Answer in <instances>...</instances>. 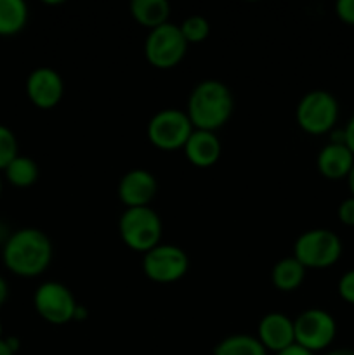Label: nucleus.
<instances>
[{
  "label": "nucleus",
  "instance_id": "nucleus-1",
  "mask_svg": "<svg viewBox=\"0 0 354 355\" xmlns=\"http://www.w3.org/2000/svg\"><path fill=\"white\" fill-rule=\"evenodd\" d=\"M54 255L51 238L37 227H23L10 232L2 246V263L10 274L24 279L42 276Z\"/></svg>",
  "mask_w": 354,
  "mask_h": 355
},
{
  "label": "nucleus",
  "instance_id": "nucleus-2",
  "mask_svg": "<svg viewBox=\"0 0 354 355\" xmlns=\"http://www.w3.org/2000/svg\"><path fill=\"white\" fill-rule=\"evenodd\" d=\"M235 111V97L224 82L215 78L201 80L187 97L186 114L196 130L217 132Z\"/></svg>",
  "mask_w": 354,
  "mask_h": 355
},
{
  "label": "nucleus",
  "instance_id": "nucleus-3",
  "mask_svg": "<svg viewBox=\"0 0 354 355\" xmlns=\"http://www.w3.org/2000/svg\"><path fill=\"white\" fill-rule=\"evenodd\" d=\"M118 232L127 248L144 255L160 245L163 224L160 215L153 208H125L118 220Z\"/></svg>",
  "mask_w": 354,
  "mask_h": 355
},
{
  "label": "nucleus",
  "instance_id": "nucleus-4",
  "mask_svg": "<svg viewBox=\"0 0 354 355\" xmlns=\"http://www.w3.org/2000/svg\"><path fill=\"white\" fill-rule=\"evenodd\" d=\"M344 252L339 236L330 229H309L294 245V257L307 269H328L335 266Z\"/></svg>",
  "mask_w": 354,
  "mask_h": 355
},
{
  "label": "nucleus",
  "instance_id": "nucleus-5",
  "mask_svg": "<svg viewBox=\"0 0 354 355\" xmlns=\"http://www.w3.org/2000/svg\"><path fill=\"white\" fill-rule=\"evenodd\" d=\"M295 120L305 134H330L339 121V101L328 90H311L298 101Z\"/></svg>",
  "mask_w": 354,
  "mask_h": 355
},
{
  "label": "nucleus",
  "instance_id": "nucleus-6",
  "mask_svg": "<svg viewBox=\"0 0 354 355\" xmlns=\"http://www.w3.org/2000/svg\"><path fill=\"white\" fill-rule=\"evenodd\" d=\"M187 42L179 24L165 23L148 31L144 40V58L158 69H170L179 64L187 52Z\"/></svg>",
  "mask_w": 354,
  "mask_h": 355
},
{
  "label": "nucleus",
  "instance_id": "nucleus-7",
  "mask_svg": "<svg viewBox=\"0 0 354 355\" xmlns=\"http://www.w3.org/2000/svg\"><path fill=\"white\" fill-rule=\"evenodd\" d=\"M193 130L186 111L176 107H167L153 114L146 128L149 142L162 151L183 149Z\"/></svg>",
  "mask_w": 354,
  "mask_h": 355
},
{
  "label": "nucleus",
  "instance_id": "nucleus-8",
  "mask_svg": "<svg viewBox=\"0 0 354 355\" xmlns=\"http://www.w3.org/2000/svg\"><path fill=\"white\" fill-rule=\"evenodd\" d=\"M33 307L45 322L62 326L75 321L78 304L75 300V295L66 284L58 283V281H45L38 284L35 290Z\"/></svg>",
  "mask_w": 354,
  "mask_h": 355
},
{
  "label": "nucleus",
  "instance_id": "nucleus-9",
  "mask_svg": "<svg viewBox=\"0 0 354 355\" xmlns=\"http://www.w3.org/2000/svg\"><path fill=\"white\" fill-rule=\"evenodd\" d=\"M295 343L309 352H323L337 336V321L323 309H307L294 319Z\"/></svg>",
  "mask_w": 354,
  "mask_h": 355
},
{
  "label": "nucleus",
  "instance_id": "nucleus-10",
  "mask_svg": "<svg viewBox=\"0 0 354 355\" xmlns=\"http://www.w3.org/2000/svg\"><path fill=\"white\" fill-rule=\"evenodd\" d=\"M187 270H189V257L176 245L160 243L142 257V272L153 283H177L186 276Z\"/></svg>",
  "mask_w": 354,
  "mask_h": 355
},
{
  "label": "nucleus",
  "instance_id": "nucleus-11",
  "mask_svg": "<svg viewBox=\"0 0 354 355\" xmlns=\"http://www.w3.org/2000/svg\"><path fill=\"white\" fill-rule=\"evenodd\" d=\"M26 96L31 104L40 110H51L61 103L65 96L62 76L49 66L35 68L26 78Z\"/></svg>",
  "mask_w": 354,
  "mask_h": 355
},
{
  "label": "nucleus",
  "instance_id": "nucleus-12",
  "mask_svg": "<svg viewBox=\"0 0 354 355\" xmlns=\"http://www.w3.org/2000/svg\"><path fill=\"white\" fill-rule=\"evenodd\" d=\"M158 193V182L149 170L134 168L124 173L118 182V200L127 208L149 207Z\"/></svg>",
  "mask_w": 354,
  "mask_h": 355
},
{
  "label": "nucleus",
  "instance_id": "nucleus-13",
  "mask_svg": "<svg viewBox=\"0 0 354 355\" xmlns=\"http://www.w3.org/2000/svg\"><path fill=\"white\" fill-rule=\"evenodd\" d=\"M257 338L267 352L274 354L295 345L294 319L281 314V312H269L259 321Z\"/></svg>",
  "mask_w": 354,
  "mask_h": 355
},
{
  "label": "nucleus",
  "instance_id": "nucleus-14",
  "mask_svg": "<svg viewBox=\"0 0 354 355\" xmlns=\"http://www.w3.org/2000/svg\"><path fill=\"white\" fill-rule=\"evenodd\" d=\"M184 156L191 165L198 166V168H210L219 162L222 153V146L215 132L207 130H196L194 128L193 134L184 144Z\"/></svg>",
  "mask_w": 354,
  "mask_h": 355
},
{
  "label": "nucleus",
  "instance_id": "nucleus-15",
  "mask_svg": "<svg viewBox=\"0 0 354 355\" xmlns=\"http://www.w3.org/2000/svg\"><path fill=\"white\" fill-rule=\"evenodd\" d=\"M354 166V155L346 144L328 142L323 146L316 158V168L325 179L342 180L347 179Z\"/></svg>",
  "mask_w": 354,
  "mask_h": 355
},
{
  "label": "nucleus",
  "instance_id": "nucleus-16",
  "mask_svg": "<svg viewBox=\"0 0 354 355\" xmlns=\"http://www.w3.org/2000/svg\"><path fill=\"white\" fill-rule=\"evenodd\" d=\"M128 9L130 16L149 30L169 23L170 3L167 0H132Z\"/></svg>",
  "mask_w": 354,
  "mask_h": 355
},
{
  "label": "nucleus",
  "instance_id": "nucleus-17",
  "mask_svg": "<svg viewBox=\"0 0 354 355\" xmlns=\"http://www.w3.org/2000/svg\"><path fill=\"white\" fill-rule=\"evenodd\" d=\"M305 279V267L295 257H285L274 263L271 270V281L274 288L280 291L290 293L295 291Z\"/></svg>",
  "mask_w": 354,
  "mask_h": 355
},
{
  "label": "nucleus",
  "instance_id": "nucleus-18",
  "mask_svg": "<svg viewBox=\"0 0 354 355\" xmlns=\"http://www.w3.org/2000/svg\"><path fill=\"white\" fill-rule=\"evenodd\" d=\"M28 6L23 0H0V37L21 33L28 23Z\"/></svg>",
  "mask_w": 354,
  "mask_h": 355
},
{
  "label": "nucleus",
  "instance_id": "nucleus-19",
  "mask_svg": "<svg viewBox=\"0 0 354 355\" xmlns=\"http://www.w3.org/2000/svg\"><path fill=\"white\" fill-rule=\"evenodd\" d=\"M3 175L6 180L14 187H19V189H26L31 187L33 184H37L38 177H40V168H38V163L35 162L30 156L17 155L9 165L3 170Z\"/></svg>",
  "mask_w": 354,
  "mask_h": 355
},
{
  "label": "nucleus",
  "instance_id": "nucleus-20",
  "mask_svg": "<svg viewBox=\"0 0 354 355\" xmlns=\"http://www.w3.org/2000/svg\"><path fill=\"white\" fill-rule=\"evenodd\" d=\"M214 355H267V350L264 349L257 336L236 333L221 340L215 345Z\"/></svg>",
  "mask_w": 354,
  "mask_h": 355
},
{
  "label": "nucleus",
  "instance_id": "nucleus-21",
  "mask_svg": "<svg viewBox=\"0 0 354 355\" xmlns=\"http://www.w3.org/2000/svg\"><path fill=\"white\" fill-rule=\"evenodd\" d=\"M179 28L187 44H201L210 35V24H208V21L203 16H198V14L186 17L179 24Z\"/></svg>",
  "mask_w": 354,
  "mask_h": 355
},
{
  "label": "nucleus",
  "instance_id": "nucleus-22",
  "mask_svg": "<svg viewBox=\"0 0 354 355\" xmlns=\"http://www.w3.org/2000/svg\"><path fill=\"white\" fill-rule=\"evenodd\" d=\"M19 155V144L9 127L0 123V172L6 170V166Z\"/></svg>",
  "mask_w": 354,
  "mask_h": 355
},
{
  "label": "nucleus",
  "instance_id": "nucleus-23",
  "mask_svg": "<svg viewBox=\"0 0 354 355\" xmlns=\"http://www.w3.org/2000/svg\"><path fill=\"white\" fill-rule=\"evenodd\" d=\"M337 293L344 302L354 305V269L347 270L340 276L339 283H337Z\"/></svg>",
  "mask_w": 354,
  "mask_h": 355
},
{
  "label": "nucleus",
  "instance_id": "nucleus-24",
  "mask_svg": "<svg viewBox=\"0 0 354 355\" xmlns=\"http://www.w3.org/2000/svg\"><path fill=\"white\" fill-rule=\"evenodd\" d=\"M337 217L347 227H354V198L349 196L337 208Z\"/></svg>",
  "mask_w": 354,
  "mask_h": 355
},
{
  "label": "nucleus",
  "instance_id": "nucleus-25",
  "mask_svg": "<svg viewBox=\"0 0 354 355\" xmlns=\"http://www.w3.org/2000/svg\"><path fill=\"white\" fill-rule=\"evenodd\" d=\"M335 14L342 23L354 26V0H339L335 3Z\"/></svg>",
  "mask_w": 354,
  "mask_h": 355
},
{
  "label": "nucleus",
  "instance_id": "nucleus-26",
  "mask_svg": "<svg viewBox=\"0 0 354 355\" xmlns=\"http://www.w3.org/2000/svg\"><path fill=\"white\" fill-rule=\"evenodd\" d=\"M344 137H346V146L354 155V114L349 118L346 127H344Z\"/></svg>",
  "mask_w": 354,
  "mask_h": 355
},
{
  "label": "nucleus",
  "instance_id": "nucleus-27",
  "mask_svg": "<svg viewBox=\"0 0 354 355\" xmlns=\"http://www.w3.org/2000/svg\"><path fill=\"white\" fill-rule=\"evenodd\" d=\"M274 355H316V354L309 352V350L302 349L301 345H297V343H295V345L288 347V349L281 350V352H278V354H274Z\"/></svg>",
  "mask_w": 354,
  "mask_h": 355
},
{
  "label": "nucleus",
  "instance_id": "nucleus-28",
  "mask_svg": "<svg viewBox=\"0 0 354 355\" xmlns=\"http://www.w3.org/2000/svg\"><path fill=\"white\" fill-rule=\"evenodd\" d=\"M7 298H9V284H7L6 277L0 274V307L6 304Z\"/></svg>",
  "mask_w": 354,
  "mask_h": 355
},
{
  "label": "nucleus",
  "instance_id": "nucleus-29",
  "mask_svg": "<svg viewBox=\"0 0 354 355\" xmlns=\"http://www.w3.org/2000/svg\"><path fill=\"white\" fill-rule=\"evenodd\" d=\"M3 340H6L7 347H9L14 354H17V350H19V347H21L19 338H16V336H7V338H3Z\"/></svg>",
  "mask_w": 354,
  "mask_h": 355
},
{
  "label": "nucleus",
  "instance_id": "nucleus-30",
  "mask_svg": "<svg viewBox=\"0 0 354 355\" xmlns=\"http://www.w3.org/2000/svg\"><path fill=\"white\" fill-rule=\"evenodd\" d=\"M85 319H87V309L78 304V307H76V312H75V321H85Z\"/></svg>",
  "mask_w": 354,
  "mask_h": 355
},
{
  "label": "nucleus",
  "instance_id": "nucleus-31",
  "mask_svg": "<svg viewBox=\"0 0 354 355\" xmlns=\"http://www.w3.org/2000/svg\"><path fill=\"white\" fill-rule=\"evenodd\" d=\"M325 355H354L353 349H333L330 352H326Z\"/></svg>",
  "mask_w": 354,
  "mask_h": 355
},
{
  "label": "nucleus",
  "instance_id": "nucleus-32",
  "mask_svg": "<svg viewBox=\"0 0 354 355\" xmlns=\"http://www.w3.org/2000/svg\"><path fill=\"white\" fill-rule=\"evenodd\" d=\"M0 355H16L12 352V350L9 349V347H7V343H6V340H0Z\"/></svg>",
  "mask_w": 354,
  "mask_h": 355
},
{
  "label": "nucleus",
  "instance_id": "nucleus-33",
  "mask_svg": "<svg viewBox=\"0 0 354 355\" xmlns=\"http://www.w3.org/2000/svg\"><path fill=\"white\" fill-rule=\"evenodd\" d=\"M347 186H349L351 196L354 198V166H353V170H351L349 175H347Z\"/></svg>",
  "mask_w": 354,
  "mask_h": 355
},
{
  "label": "nucleus",
  "instance_id": "nucleus-34",
  "mask_svg": "<svg viewBox=\"0 0 354 355\" xmlns=\"http://www.w3.org/2000/svg\"><path fill=\"white\" fill-rule=\"evenodd\" d=\"M9 232H6V227H2V225H0V243H2V246H3V243L7 241V238H9Z\"/></svg>",
  "mask_w": 354,
  "mask_h": 355
},
{
  "label": "nucleus",
  "instance_id": "nucleus-35",
  "mask_svg": "<svg viewBox=\"0 0 354 355\" xmlns=\"http://www.w3.org/2000/svg\"><path fill=\"white\" fill-rule=\"evenodd\" d=\"M2 333H3V326H2V322H0V340L3 338V336H2Z\"/></svg>",
  "mask_w": 354,
  "mask_h": 355
},
{
  "label": "nucleus",
  "instance_id": "nucleus-36",
  "mask_svg": "<svg viewBox=\"0 0 354 355\" xmlns=\"http://www.w3.org/2000/svg\"><path fill=\"white\" fill-rule=\"evenodd\" d=\"M2 186H3V184H2V177H0V194H2Z\"/></svg>",
  "mask_w": 354,
  "mask_h": 355
}]
</instances>
